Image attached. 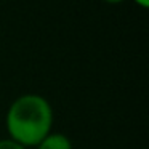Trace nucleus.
<instances>
[{"label":"nucleus","instance_id":"3","mask_svg":"<svg viewBox=\"0 0 149 149\" xmlns=\"http://www.w3.org/2000/svg\"><path fill=\"white\" fill-rule=\"evenodd\" d=\"M0 149H24V146L15 139H0Z\"/></svg>","mask_w":149,"mask_h":149},{"label":"nucleus","instance_id":"2","mask_svg":"<svg viewBox=\"0 0 149 149\" xmlns=\"http://www.w3.org/2000/svg\"><path fill=\"white\" fill-rule=\"evenodd\" d=\"M39 149H72V144L63 133H48L39 143Z\"/></svg>","mask_w":149,"mask_h":149},{"label":"nucleus","instance_id":"1","mask_svg":"<svg viewBox=\"0 0 149 149\" xmlns=\"http://www.w3.org/2000/svg\"><path fill=\"white\" fill-rule=\"evenodd\" d=\"M53 112L40 95H23L13 101L7 114V128L11 139L23 146L39 144L50 133Z\"/></svg>","mask_w":149,"mask_h":149},{"label":"nucleus","instance_id":"5","mask_svg":"<svg viewBox=\"0 0 149 149\" xmlns=\"http://www.w3.org/2000/svg\"><path fill=\"white\" fill-rule=\"evenodd\" d=\"M107 2H112V3H116V2H120V0H107Z\"/></svg>","mask_w":149,"mask_h":149},{"label":"nucleus","instance_id":"4","mask_svg":"<svg viewBox=\"0 0 149 149\" xmlns=\"http://www.w3.org/2000/svg\"><path fill=\"white\" fill-rule=\"evenodd\" d=\"M135 2H136L138 5H141V7H144V8L149 5V0H135Z\"/></svg>","mask_w":149,"mask_h":149}]
</instances>
